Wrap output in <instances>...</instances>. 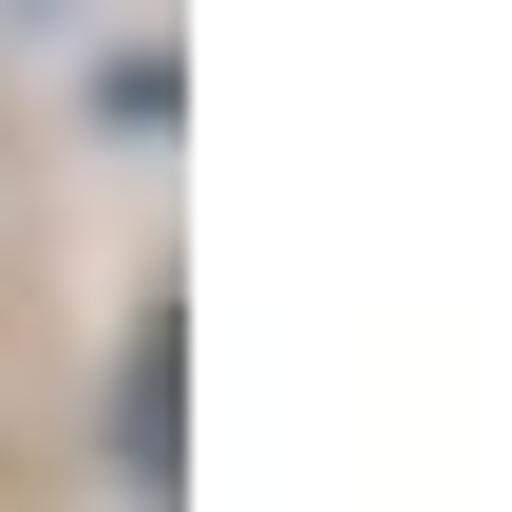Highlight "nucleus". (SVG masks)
<instances>
[{
  "label": "nucleus",
  "mask_w": 512,
  "mask_h": 512,
  "mask_svg": "<svg viewBox=\"0 0 512 512\" xmlns=\"http://www.w3.org/2000/svg\"><path fill=\"white\" fill-rule=\"evenodd\" d=\"M114 456H133V494H171V323H133V361H114Z\"/></svg>",
  "instance_id": "1"
}]
</instances>
